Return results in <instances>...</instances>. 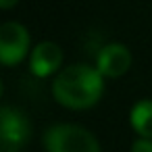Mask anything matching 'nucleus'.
Segmentation results:
<instances>
[{
  "instance_id": "obj_1",
  "label": "nucleus",
  "mask_w": 152,
  "mask_h": 152,
  "mask_svg": "<svg viewBox=\"0 0 152 152\" xmlns=\"http://www.w3.org/2000/svg\"><path fill=\"white\" fill-rule=\"evenodd\" d=\"M104 92V75L90 65H69L52 81L54 100L71 110L92 108Z\"/></svg>"
},
{
  "instance_id": "obj_4",
  "label": "nucleus",
  "mask_w": 152,
  "mask_h": 152,
  "mask_svg": "<svg viewBox=\"0 0 152 152\" xmlns=\"http://www.w3.org/2000/svg\"><path fill=\"white\" fill-rule=\"evenodd\" d=\"M29 54V34L17 21H7L0 27V63L13 67Z\"/></svg>"
},
{
  "instance_id": "obj_3",
  "label": "nucleus",
  "mask_w": 152,
  "mask_h": 152,
  "mask_svg": "<svg viewBox=\"0 0 152 152\" xmlns=\"http://www.w3.org/2000/svg\"><path fill=\"white\" fill-rule=\"evenodd\" d=\"M31 133L27 117L11 106L0 110V152H21Z\"/></svg>"
},
{
  "instance_id": "obj_9",
  "label": "nucleus",
  "mask_w": 152,
  "mask_h": 152,
  "mask_svg": "<svg viewBox=\"0 0 152 152\" xmlns=\"http://www.w3.org/2000/svg\"><path fill=\"white\" fill-rule=\"evenodd\" d=\"M17 4V0H0V7H2L4 11H9V9H13Z\"/></svg>"
},
{
  "instance_id": "obj_5",
  "label": "nucleus",
  "mask_w": 152,
  "mask_h": 152,
  "mask_svg": "<svg viewBox=\"0 0 152 152\" xmlns=\"http://www.w3.org/2000/svg\"><path fill=\"white\" fill-rule=\"evenodd\" d=\"M129 67H131V52L127 46L117 44V42L102 46L96 56V69L108 79H117L125 75Z\"/></svg>"
},
{
  "instance_id": "obj_7",
  "label": "nucleus",
  "mask_w": 152,
  "mask_h": 152,
  "mask_svg": "<svg viewBox=\"0 0 152 152\" xmlns=\"http://www.w3.org/2000/svg\"><path fill=\"white\" fill-rule=\"evenodd\" d=\"M129 123L140 137H152V100H140L129 113Z\"/></svg>"
},
{
  "instance_id": "obj_8",
  "label": "nucleus",
  "mask_w": 152,
  "mask_h": 152,
  "mask_svg": "<svg viewBox=\"0 0 152 152\" xmlns=\"http://www.w3.org/2000/svg\"><path fill=\"white\" fill-rule=\"evenodd\" d=\"M131 152H152V137H137L131 144Z\"/></svg>"
},
{
  "instance_id": "obj_6",
  "label": "nucleus",
  "mask_w": 152,
  "mask_h": 152,
  "mask_svg": "<svg viewBox=\"0 0 152 152\" xmlns=\"http://www.w3.org/2000/svg\"><path fill=\"white\" fill-rule=\"evenodd\" d=\"M63 65V50L56 42H40L29 54V71L36 77H50Z\"/></svg>"
},
{
  "instance_id": "obj_2",
  "label": "nucleus",
  "mask_w": 152,
  "mask_h": 152,
  "mask_svg": "<svg viewBox=\"0 0 152 152\" xmlns=\"http://www.w3.org/2000/svg\"><path fill=\"white\" fill-rule=\"evenodd\" d=\"M44 150L46 152H100V144L92 131L79 125L58 123L44 131Z\"/></svg>"
}]
</instances>
